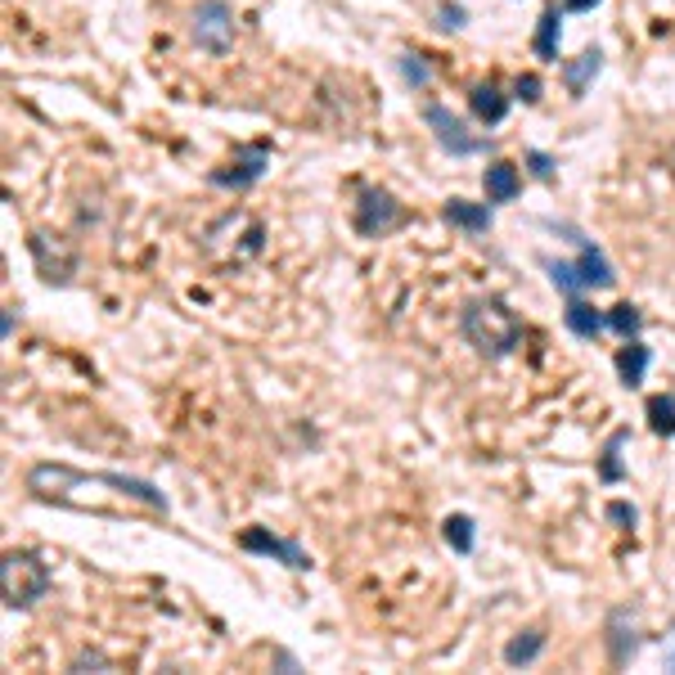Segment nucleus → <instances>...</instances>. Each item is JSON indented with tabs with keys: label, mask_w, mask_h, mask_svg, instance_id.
<instances>
[{
	"label": "nucleus",
	"mask_w": 675,
	"mask_h": 675,
	"mask_svg": "<svg viewBox=\"0 0 675 675\" xmlns=\"http://www.w3.org/2000/svg\"><path fill=\"white\" fill-rule=\"evenodd\" d=\"M239 545H243L248 554L279 558V563L293 567V572H311V554H306L297 540H284V536H275V531H266V527H243V531H239Z\"/></svg>",
	"instance_id": "nucleus-5"
},
{
	"label": "nucleus",
	"mask_w": 675,
	"mask_h": 675,
	"mask_svg": "<svg viewBox=\"0 0 675 675\" xmlns=\"http://www.w3.org/2000/svg\"><path fill=\"white\" fill-rule=\"evenodd\" d=\"M608 329H612V333H621V338H639V329H644L639 306H630V302L612 306V311H608Z\"/></svg>",
	"instance_id": "nucleus-22"
},
{
	"label": "nucleus",
	"mask_w": 675,
	"mask_h": 675,
	"mask_svg": "<svg viewBox=\"0 0 675 675\" xmlns=\"http://www.w3.org/2000/svg\"><path fill=\"white\" fill-rule=\"evenodd\" d=\"M460 333L469 338V347L473 352H482L487 361H500V356H509L518 343H522V324H518V315L509 311V302L504 297H473L464 311H460Z\"/></svg>",
	"instance_id": "nucleus-1"
},
{
	"label": "nucleus",
	"mask_w": 675,
	"mask_h": 675,
	"mask_svg": "<svg viewBox=\"0 0 675 675\" xmlns=\"http://www.w3.org/2000/svg\"><path fill=\"white\" fill-rule=\"evenodd\" d=\"M603 513H608V522H617V527H635V522H639L635 504H626V500H612V504H608Z\"/></svg>",
	"instance_id": "nucleus-23"
},
{
	"label": "nucleus",
	"mask_w": 675,
	"mask_h": 675,
	"mask_svg": "<svg viewBox=\"0 0 675 675\" xmlns=\"http://www.w3.org/2000/svg\"><path fill=\"white\" fill-rule=\"evenodd\" d=\"M545 270H549V279H554V288H558V293H567V297H581L585 279H581L576 261H554V257H545Z\"/></svg>",
	"instance_id": "nucleus-20"
},
{
	"label": "nucleus",
	"mask_w": 675,
	"mask_h": 675,
	"mask_svg": "<svg viewBox=\"0 0 675 675\" xmlns=\"http://www.w3.org/2000/svg\"><path fill=\"white\" fill-rule=\"evenodd\" d=\"M442 216H446V225L469 230V234H487V230H491V221H495L487 203H469V198H451V203L442 207Z\"/></svg>",
	"instance_id": "nucleus-9"
},
{
	"label": "nucleus",
	"mask_w": 675,
	"mask_h": 675,
	"mask_svg": "<svg viewBox=\"0 0 675 675\" xmlns=\"http://www.w3.org/2000/svg\"><path fill=\"white\" fill-rule=\"evenodd\" d=\"M73 666H77V671H86V666H100V671H109L113 662H109V657H100V653H82V657H77Z\"/></svg>",
	"instance_id": "nucleus-28"
},
{
	"label": "nucleus",
	"mask_w": 675,
	"mask_h": 675,
	"mask_svg": "<svg viewBox=\"0 0 675 675\" xmlns=\"http://www.w3.org/2000/svg\"><path fill=\"white\" fill-rule=\"evenodd\" d=\"M635 653H639L635 617H630V608H617V612L608 617V657H612V666H626Z\"/></svg>",
	"instance_id": "nucleus-8"
},
{
	"label": "nucleus",
	"mask_w": 675,
	"mask_h": 675,
	"mask_svg": "<svg viewBox=\"0 0 675 675\" xmlns=\"http://www.w3.org/2000/svg\"><path fill=\"white\" fill-rule=\"evenodd\" d=\"M576 270H581V279H585V288H612L617 284V275H612V266H608V257L585 239L581 243V257H576Z\"/></svg>",
	"instance_id": "nucleus-13"
},
{
	"label": "nucleus",
	"mask_w": 675,
	"mask_h": 675,
	"mask_svg": "<svg viewBox=\"0 0 675 675\" xmlns=\"http://www.w3.org/2000/svg\"><path fill=\"white\" fill-rule=\"evenodd\" d=\"M442 536H446V545H451L455 554H473V545H478V527H473L469 513H451V518L442 522Z\"/></svg>",
	"instance_id": "nucleus-18"
},
{
	"label": "nucleus",
	"mask_w": 675,
	"mask_h": 675,
	"mask_svg": "<svg viewBox=\"0 0 675 675\" xmlns=\"http://www.w3.org/2000/svg\"><path fill=\"white\" fill-rule=\"evenodd\" d=\"M536 55H540V59H558V10H545V14H540Z\"/></svg>",
	"instance_id": "nucleus-21"
},
{
	"label": "nucleus",
	"mask_w": 675,
	"mask_h": 675,
	"mask_svg": "<svg viewBox=\"0 0 675 675\" xmlns=\"http://www.w3.org/2000/svg\"><path fill=\"white\" fill-rule=\"evenodd\" d=\"M401 73L410 86H428V68L419 64V55H401Z\"/></svg>",
	"instance_id": "nucleus-24"
},
{
	"label": "nucleus",
	"mask_w": 675,
	"mask_h": 675,
	"mask_svg": "<svg viewBox=\"0 0 675 675\" xmlns=\"http://www.w3.org/2000/svg\"><path fill=\"white\" fill-rule=\"evenodd\" d=\"M469 104H473V113L487 122V127H495V122H504V113H509V95L500 91V86H491V82H482V86H473V95H469Z\"/></svg>",
	"instance_id": "nucleus-14"
},
{
	"label": "nucleus",
	"mask_w": 675,
	"mask_h": 675,
	"mask_svg": "<svg viewBox=\"0 0 675 675\" xmlns=\"http://www.w3.org/2000/svg\"><path fill=\"white\" fill-rule=\"evenodd\" d=\"M644 415H648V428H653L657 437H675V397H671V392L648 397Z\"/></svg>",
	"instance_id": "nucleus-19"
},
{
	"label": "nucleus",
	"mask_w": 675,
	"mask_h": 675,
	"mask_svg": "<svg viewBox=\"0 0 675 675\" xmlns=\"http://www.w3.org/2000/svg\"><path fill=\"white\" fill-rule=\"evenodd\" d=\"M599 68H603V55H599V50H585L581 59H572V64L563 68V82H567V91L581 100V95H585V86H590V77H594Z\"/></svg>",
	"instance_id": "nucleus-15"
},
{
	"label": "nucleus",
	"mask_w": 675,
	"mask_h": 675,
	"mask_svg": "<svg viewBox=\"0 0 675 675\" xmlns=\"http://www.w3.org/2000/svg\"><path fill=\"white\" fill-rule=\"evenodd\" d=\"M648 361H653V352L639 343V338H626V343L617 347V374H621V383H626V388H639Z\"/></svg>",
	"instance_id": "nucleus-11"
},
{
	"label": "nucleus",
	"mask_w": 675,
	"mask_h": 675,
	"mask_svg": "<svg viewBox=\"0 0 675 675\" xmlns=\"http://www.w3.org/2000/svg\"><path fill=\"white\" fill-rule=\"evenodd\" d=\"M0 590H5V608H32L37 599H46L50 590V567L37 554L10 549L5 563H0Z\"/></svg>",
	"instance_id": "nucleus-2"
},
{
	"label": "nucleus",
	"mask_w": 675,
	"mask_h": 675,
	"mask_svg": "<svg viewBox=\"0 0 675 675\" xmlns=\"http://www.w3.org/2000/svg\"><path fill=\"white\" fill-rule=\"evenodd\" d=\"M527 162H531V176L554 180V158H549V153H527Z\"/></svg>",
	"instance_id": "nucleus-26"
},
{
	"label": "nucleus",
	"mask_w": 675,
	"mask_h": 675,
	"mask_svg": "<svg viewBox=\"0 0 675 675\" xmlns=\"http://www.w3.org/2000/svg\"><path fill=\"white\" fill-rule=\"evenodd\" d=\"M424 122L437 131V145H442L446 153H455V158H469V153H482V149H487V140L469 136V127H464L451 109H442V104H428V109H424Z\"/></svg>",
	"instance_id": "nucleus-6"
},
{
	"label": "nucleus",
	"mask_w": 675,
	"mask_h": 675,
	"mask_svg": "<svg viewBox=\"0 0 675 675\" xmlns=\"http://www.w3.org/2000/svg\"><path fill=\"white\" fill-rule=\"evenodd\" d=\"M482 180H487V198H491V203H513L518 189H522V176H518L513 162H491Z\"/></svg>",
	"instance_id": "nucleus-12"
},
{
	"label": "nucleus",
	"mask_w": 675,
	"mask_h": 675,
	"mask_svg": "<svg viewBox=\"0 0 675 675\" xmlns=\"http://www.w3.org/2000/svg\"><path fill=\"white\" fill-rule=\"evenodd\" d=\"M437 14H442V28H464V10H460V5H451V0H446V5H442Z\"/></svg>",
	"instance_id": "nucleus-27"
},
{
	"label": "nucleus",
	"mask_w": 675,
	"mask_h": 675,
	"mask_svg": "<svg viewBox=\"0 0 675 675\" xmlns=\"http://www.w3.org/2000/svg\"><path fill=\"white\" fill-rule=\"evenodd\" d=\"M401 203L388 194V189H365L361 194V203H356V230L365 234V239H383V234H392L397 225H401Z\"/></svg>",
	"instance_id": "nucleus-4"
},
{
	"label": "nucleus",
	"mask_w": 675,
	"mask_h": 675,
	"mask_svg": "<svg viewBox=\"0 0 675 675\" xmlns=\"http://www.w3.org/2000/svg\"><path fill=\"white\" fill-rule=\"evenodd\" d=\"M594 5H599V0H563L567 14H585V10H594Z\"/></svg>",
	"instance_id": "nucleus-29"
},
{
	"label": "nucleus",
	"mask_w": 675,
	"mask_h": 675,
	"mask_svg": "<svg viewBox=\"0 0 675 675\" xmlns=\"http://www.w3.org/2000/svg\"><path fill=\"white\" fill-rule=\"evenodd\" d=\"M545 653V630H522V635H513L509 644H504V662L509 666H527V662H536Z\"/></svg>",
	"instance_id": "nucleus-17"
},
{
	"label": "nucleus",
	"mask_w": 675,
	"mask_h": 675,
	"mask_svg": "<svg viewBox=\"0 0 675 675\" xmlns=\"http://www.w3.org/2000/svg\"><path fill=\"white\" fill-rule=\"evenodd\" d=\"M626 442H630V433H626V428H617V433L603 442V455H599V478H603V482H621V478H626V464H621Z\"/></svg>",
	"instance_id": "nucleus-16"
},
{
	"label": "nucleus",
	"mask_w": 675,
	"mask_h": 675,
	"mask_svg": "<svg viewBox=\"0 0 675 675\" xmlns=\"http://www.w3.org/2000/svg\"><path fill=\"white\" fill-rule=\"evenodd\" d=\"M266 162H270L266 145L239 149V158H234V162H230L225 171H212V185H225V189H248V185H257V180H261Z\"/></svg>",
	"instance_id": "nucleus-7"
},
{
	"label": "nucleus",
	"mask_w": 675,
	"mask_h": 675,
	"mask_svg": "<svg viewBox=\"0 0 675 675\" xmlns=\"http://www.w3.org/2000/svg\"><path fill=\"white\" fill-rule=\"evenodd\" d=\"M666 666L675 671V639H671V648H666Z\"/></svg>",
	"instance_id": "nucleus-30"
},
{
	"label": "nucleus",
	"mask_w": 675,
	"mask_h": 675,
	"mask_svg": "<svg viewBox=\"0 0 675 675\" xmlns=\"http://www.w3.org/2000/svg\"><path fill=\"white\" fill-rule=\"evenodd\" d=\"M563 324L576 333V338H599L608 329V315L594 311L585 297H567V311H563Z\"/></svg>",
	"instance_id": "nucleus-10"
},
{
	"label": "nucleus",
	"mask_w": 675,
	"mask_h": 675,
	"mask_svg": "<svg viewBox=\"0 0 675 675\" xmlns=\"http://www.w3.org/2000/svg\"><path fill=\"white\" fill-rule=\"evenodd\" d=\"M513 91H518V100H522V104H536V100H540V77H536V73H527V77H518V86H513Z\"/></svg>",
	"instance_id": "nucleus-25"
},
{
	"label": "nucleus",
	"mask_w": 675,
	"mask_h": 675,
	"mask_svg": "<svg viewBox=\"0 0 675 675\" xmlns=\"http://www.w3.org/2000/svg\"><path fill=\"white\" fill-rule=\"evenodd\" d=\"M194 41L207 55H225L234 46V14H230L225 0H203L194 10Z\"/></svg>",
	"instance_id": "nucleus-3"
}]
</instances>
